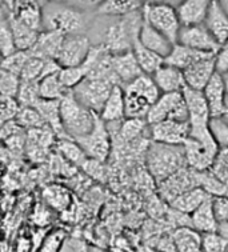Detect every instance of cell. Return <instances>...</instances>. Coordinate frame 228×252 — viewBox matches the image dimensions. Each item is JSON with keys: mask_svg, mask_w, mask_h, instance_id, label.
<instances>
[{"mask_svg": "<svg viewBox=\"0 0 228 252\" xmlns=\"http://www.w3.org/2000/svg\"><path fill=\"white\" fill-rule=\"evenodd\" d=\"M151 78L155 82L160 94L182 92L183 88L186 87L183 71L175 68L172 65L165 64V63L160 65Z\"/></svg>", "mask_w": 228, "mask_h": 252, "instance_id": "21", "label": "cell"}, {"mask_svg": "<svg viewBox=\"0 0 228 252\" xmlns=\"http://www.w3.org/2000/svg\"><path fill=\"white\" fill-rule=\"evenodd\" d=\"M208 128L218 147L222 150H228V123L222 118H211Z\"/></svg>", "mask_w": 228, "mask_h": 252, "instance_id": "40", "label": "cell"}, {"mask_svg": "<svg viewBox=\"0 0 228 252\" xmlns=\"http://www.w3.org/2000/svg\"><path fill=\"white\" fill-rule=\"evenodd\" d=\"M211 56L215 55L192 50V48H188V47L176 43V44H173L172 50H171L168 56L164 59V63L168 65H172V67L180 69V71H184L188 67L196 64L197 62L207 59V58H211Z\"/></svg>", "mask_w": 228, "mask_h": 252, "instance_id": "27", "label": "cell"}, {"mask_svg": "<svg viewBox=\"0 0 228 252\" xmlns=\"http://www.w3.org/2000/svg\"><path fill=\"white\" fill-rule=\"evenodd\" d=\"M99 1H88L82 7L73 1H44L41 31H55L64 36L86 35L95 18Z\"/></svg>", "mask_w": 228, "mask_h": 252, "instance_id": "1", "label": "cell"}, {"mask_svg": "<svg viewBox=\"0 0 228 252\" xmlns=\"http://www.w3.org/2000/svg\"><path fill=\"white\" fill-rule=\"evenodd\" d=\"M7 8V18H15L20 23L27 26L36 32H41L43 26V4L36 0L23 1H4Z\"/></svg>", "mask_w": 228, "mask_h": 252, "instance_id": "13", "label": "cell"}, {"mask_svg": "<svg viewBox=\"0 0 228 252\" xmlns=\"http://www.w3.org/2000/svg\"><path fill=\"white\" fill-rule=\"evenodd\" d=\"M142 9L119 18L103 31L99 44L104 47L105 51L110 52L111 55H118L132 50L133 41L139 36L143 23Z\"/></svg>", "mask_w": 228, "mask_h": 252, "instance_id": "3", "label": "cell"}, {"mask_svg": "<svg viewBox=\"0 0 228 252\" xmlns=\"http://www.w3.org/2000/svg\"><path fill=\"white\" fill-rule=\"evenodd\" d=\"M7 19V8H5L4 1H0V22Z\"/></svg>", "mask_w": 228, "mask_h": 252, "instance_id": "50", "label": "cell"}, {"mask_svg": "<svg viewBox=\"0 0 228 252\" xmlns=\"http://www.w3.org/2000/svg\"><path fill=\"white\" fill-rule=\"evenodd\" d=\"M64 240H65V232L63 229H56L52 231L41 240V244L37 252H60L63 247Z\"/></svg>", "mask_w": 228, "mask_h": 252, "instance_id": "43", "label": "cell"}, {"mask_svg": "<svg viewBox=\"0 0 228 252\" xmlns=\"http://www.w3.org/2000/svg\"><path fill=\"white\" fill-rule=\"evenodd\" d=\"M8 20L9 27H11V32L14 36L15 47L18 51H30L33 47V44L36 43L39 33L36 31H33L27 26H24L23 23H20L19 20L15 18H7Z\"/></svg>", "mask_w": 228, "mask_h": 252, "instance_id": "32", "label": "cell"}, {"mask_svg": "<svg viewBox=\"0 0 228 252\" xmlns=\"http://www.w3.org/2000/svg\"><path fill=\"white\" fill-rule=\"evenodd\" d=\"M75 142L82 147V150L88 159L96 161H105L111 151V138L107 124L100 119V116L95 114L94 127L91 132L82 138L75 139Z\"/></svg>", "mask_w": 228, "mask_h": 252, "instance_id": "10", "label": "cell"}, {"mask_svg": "<svg viewBox=\"0 0 228 252\" xmlns=\"http://www.w3.org/2000/svg\"><path fill=\"white\" fill-rule=\"evenodd\" d=\"M143 1L137 0H105L99 1L95 9V16H116L123 18L143 8Z\"/></svg>", "mask_w": 228, "mask_h": 252, "instance_id": "29", "label": "cell"}, {"mask_svg": "<svg viewBox=\"0 0 228 252\" xmlns=\"http://www.w3.org/2000/svg\"><path fill=\"white\" fill-rule=\"evenodd\" d=\"M44 197L51 206L58 210H63L68 206L69 196L65 189L60 187H50L44 191Z\"/></svg>", "mask_w": 228, "mask_h": 252, "instance_id": "45", "label": "cell"}, {"mask_svg": "<svg viewBox=\"0 0 228 252\" xmlns=\"http://www.w3.org/2000/svg\"><path fill=\"white\" fill-rule=\"evenodd\" d=\"M18 104L20 107H33L36 101L40 99L39 96V90H37V83L22 82L19 83L18 92L15 96Z\"/></svg>", "mask_w": 228, "mask_h": 252, "instance_id": "37", "label": "cell"}, {"mask_svg": "<svg viewBox=\"0 0 228 252\" xmlns=\"http://www.w3.org/2000/svg\"><path fill=\"white\" fill-rule=\"evenodd\" d=\"M16 47H15L14 36L11 32V27H9L8 20H1L0 22V58L1 60L4 58H8L16 52ZM0 60V62H1Z\"/></svg>", "mask_w": 228, "mask_h": 252, "instance_id": "39", "label": "cell"}, {"mask_svg": "<svg viewBox=\"0 0 228 252\" xmlns=\"http://www.w3.org/2000/svg\"><path fill=\"white\" fill-rule=\"evenodd\" d=\"M111 64H112V71H114L115 76L122 87L127 86L135 79L139 78L140 75H143L142 69L133 56L132 50L111 56Z\"/></svg>", "mask_w": 228, "mask_h": 252, "instance_id": "17", "label": "cell"}, {"mask_svg": "<svg viewBox=\"0 0 228 252\" xmlns=\"http://www.w3.org/2000/svg\"><path fill=\"white\" fill-rule=\"evenodd\" d=\"M148 126L144 119H127L120 127V136L126 142H131L144 132V129Z\"/></svg>", "mask_w": 228, "mask_h": 252, "instance_id": "42", "label": "cell"}, {"mask_svg": "<svg viewBox=\"0 0 228 252\" xmlns=\"http://www.w3.org/2000/svg\"><path fill=\"white\" fill-rule=\"evenodd\" d=\"M64 40V35L55 31H41L36 43L28 51L32 56L47 60H56L60 47Z\"/></svg>", "mask_w": 228, "mask_h": 252, "instance_id": "25", "label": "cell"}, {"mask_svg": "<svg viewBox=\"0 0 228 252\" xmlns=\"http://www.w3.org/2000/svg\"><path fill=\"white\" fill-rule=\"evenodd\" d=\"M142 11L143 16L156 31L164 35L172 44H176L182 26L173 5L169 3H144Z\"/></svg>", "mask_w": 228, "mask_h": 252, "instance_id": "7", "label": "cell"}, {"mask_svg": "<svg viewBox=\"0 0 228 252\" xmlns=\"http://www.w3.org/2000/svg\"><path fill=\"white\" fill-rule=\"evenodd\" d=\"M152 142L165 146H183L190 135L188 122L164 120L148 126Z\"/></svg>", "mask_w": 228, "mask_h": 252, "instance_id": "12", "label": "cell"}, {"mask_svg": "<svg viewBox=\"0 0 228 252\" xmlns=\"http://www.w3.org/2000/svg\"><path fill=\"white\" fill-rule=\"evenodd\" d=\"M215 68L216 72L224 75L228 72V43L220 47V50L215 55Z\"/></svg>", "mask_w": 228, "mask_h": 252, "instance_id": "48", "label": "cell"}, {"mask_svg": "<svg viewBox=\"0 0 228 252\" xmlns=\"http://www.w3.org/2000/svg\"><path fill=\"white\" fill-rule=\"evenodd\" d=\"M164 120L175 122H188V112L182 92L173 94H162L159 99L151 107L147 115L146 122L148 126L160 123Z\"/></svg>", "mask_w": 228, "mask_h": 252, "instance_id": "9", "label": "cell"}, {"mask_svg": "<svg viewBox=\"0 0 228 252\" xmlns=\"http://www.w3.org/2000/svg\"><path fill=\"white\" fill-rule=\"evenodd\" d=\"M132 54L136 59L137 64L140 67L143 73H146L148 76H152L155 71L159 68L160 65L164 63V59L160 58L159 55L154 54L152 51L147 50L146 47H143L139 40H135L132 44Z\"/></svg>", "mask_w": 228, "mask_h": 252, "instance_id": "33", "label": "cell"}, {"mask_svg": "<svg viewBox=\"0 0 228 252\" xmlns=\"http://www.w3.org/2000/svg\"><path fill=\"white\" fill-rule=\"evenodd\" d=\"M212 208L218 224H228V196H212Z\"/></svg>", "mask_w": 228, "mask_h": 252, "instance_id": "47", "label": "cell"}, {"mask_svg": "<svg viewBox=\"0 0 228 252\" xmlns=\"http://www.w3.org/2000/svg\"><path fill=\"white\" fill-rule=\"evenodd\" d=\"M186 163L190 170L205 172L214 165L219 156L220 148L207 127H190V135L183 144Z\"/></svg>", "mask_w": 228, "mask_h": 252, "instance_id": "2", "label": "cell"}, {"mask_svg": "<svg viewBox=\"0 0 228 252\" xmlns=\"http://www.w3.org/2000/svg\"><path fill=\"white\" fill-rule=\"evenodd\" d=\"M222 76H223L224 86H226V91H227V94H228V72H226L224 75H222Z\"/></svg>", "mask_w": 228, "mask_h": 252, "instance_id": "51", "label": "cell"}, {"mask_svg": "<svg viewBox=\"0 0 228 252\" xmlns=\"http://www.w3.org/2000/svg\"><path fill=\"white\" fill-rule=\"evenodd\" d=\"M33 108L40 114L41 119L44 120V123L48 128L52 131L59 140L63 139H69L67 133L64 131L62 119H60V100H44L39 99Z\"/></svg>", "mask_w": 228, "mask_h": 252, "instance_id": "23", "label": "cell"}, {"mask_svg": "<svg viewBox=\"0 0 228 252\" xmlns=\"http://www.w3.org/2000/svg\"><path fill=\"white\" fill-rule=\"evenodd\" d=\"M3 124H4V122H3V120H1V118H0V128H1V126H3Z\"/></svg>", "mask_w": 228, "mask_h": 252, "instance_id": "52", "label": "cell"}, {"mask_svg": "<svg viewBox=\"0 0 228 252\" xmlns=\"http://www.w3.org/2000/svg\"><path fill=\"white\" fill-rule=\"evenodd\" d=\"M111 252H123V251H120V250H118V251H116V250H114V251H111Z\"/></svg>", "mask_w": 228, "mask_h": 252, "instance_id": "53", "label": "cell"}, {"mask_svg": "<svg viewBox=\"0 0 228 252\" xmlns=\"http://www.w3.org/2000/svg\"><path fill=\"white\" fill-rule=\"evenodd\" d=\"M124 91V111L127 119H144L162 95L151 76L143 73L127 86Z\"/></svg>", "mask_w": 228, "mask_h": 252, "instance_id": "4", "label": "cell"}, {"mask_svg": "<svg viewBox=\"0 0 228 252\" xmlns=\"http://www.w3.org/2000/svg\"><path fill=\"white\" fill-rule=\"evenodd\" d=\"M190 225L200 235L218 232V221L212 208V196H208L190 216Z\"/></svg>", "mask_w": 228, "mask_h": 252, "instance_id": "24", "label": "cell"}, {"mask_svg": "<svg viewBox=\"0 0 228 252\" xmlns=\"http://www.w3.org/2000/svg\"><path fill=\"white\" fill-rule=\"evenodd\" d=\"M0 60H1V58H0Z\"/></svg>", "mask_w": 228, "mask_h": 252, "instance_id": "54", "label": "cell"}, {"mask_svg": "<svg viewBox=\"0 0 228 252\" xmlns=\"http://www.w3.org/2000/svg\"><path fill=\"white\" fill-rule=\"evenodd\" d=\"M203 95H204L208 108H210L211 118H220V115L223 112L224 101L227 97L223 76L220 73L216 72L211 78L208 84L203 90Z\"/></svg>", "mask_w": 228, "mask_h": 252, "instance_id": "26", "label": "cell"}, {"mask_svg": "<svg viewBox=\"0 0 228 252\" xmlns=\"http://www.w3.org/2000/svg\"><path fill=\"white\" fill-rule=\"evenodd\" d=\"M60 119L67 136L75 140L91 132L95 112L83 107L73 97L72 92H69L67 96L60 100Z\"/></svg>", "mask_w": 228, "mask_h": 252, "instance_id": "6", "label": "cell"}, {"mask_svg": "<svg viewBox=\"0 0 228 252\" xmlns=\"http://www.w3.org/2000/svg\"><path fill=\"white\" fill-rule=\"evenodd\" d=\"M186 155L183 146H165L151 143L147 151V167L152 178L162 183L178 171L186 168Z\"/></svg>", "mask_w": 228, "mask_h": 252, "instance_id": "5", "label": "cell"}, {"mask_svg": "<svg viewBox=\"0 0 228 252\" xmlns=\"http://www.w3.org/2000/svg\"><path fill=\"white\" fill-rule=\"evenodd\" d=\"M87 73L83 69L82 65L79 67H72V68H60L59 79L64 87L72 91L73 88L78 86L79 83H82L86 79Z\"/></svg>", "mask_w": 228, "mask_h": 252, "instance_id": "41", "label": "cell"}, {"mask_svg": "<svg viewBox=\"0 0 228 252\" xmlns=\"http://www.w3.org/2000/svg\"><path fill=\"white\" fill-rule=\"evenodd\" d=\"M160 186H162V192L164 197H167V200L171 202L180 193L186 192L194 187H197V172L183 168L176 174H173L172 176H169L168 179L162 182Z\"/></svg>", "mask_w": 228, "mask_h": 252, "instance_id": "18", "label": "cell"}, {"mask_svg": "<svg viewBox=\"0 0 228 252\" xmlns=\"http://www.w3.org/2000/svg\"><path fill=\"white\" fill-rule=\"evenodd\" d=\"M210 196L205 192L204 189L200 187H194L188 189L186 192L180 193L173 200L169 202V204L176 210V212L183 214V215H191L192 212L196 210L197 207L200 206L201 203L204 202L207 197Z\"/></svg>", "mask_w": 228, "mask_h": 252, "instance_id": "30", "label": "cell"}, {"mask_svg": "<svg viewBox=\"0 0 228 252\" xmlns=\"http://www.w3.org/2000/svg\"><path fill=\"white\" fill-rule=\"evenodd\" d=\"M137 40L143 47H146L147 50L152 51L154 54L159 55L163 59L168 56L173 46L164 35H162L159 31H156L155 28L147 22L144 16H143V23L140 31H139Z\"/></svg>", "mask_w": 228, "mask_h": 252, "instance_id": "19", "label": "cell"}, {"mask_svg": "<svg viewBox=\"0 0 228 252\" xmlns=\"http://www.w3.org/2000/svg\"><path fill=\"white\" fill-rule=\"evenodd\" d=\"M204 27L212 35L219 46L228 43V12L222 1L212 0L204 20Z\"/></svg>", "mask_w": 228, "mask_h": 252, "instance_id": "16", "label": "cell"}, {"mask_svg": "<svg viewBox=\"0 0 228 252\" xmlns=\"http://www.w3.org/2000/svg\"><path fill=\"white\" fill-rule=\"evenodd\" d=\"M114 86L118 84H114L108 80L86 78L71 92L83 107L99 115Z\"/></svg>", "mask_w": 228, "mask_h": 252, "instance_id": "8", "label": "cell"}, {"mask_svg": "<svg viewBox=\"0 0 228 252\" xmlns=\"http://www.w3.org/2000/svg\"><path fill=\"white\" fill-rule=\"evenodd\" d=\"M220 118L228 123V94H227V97H226V101H224V107H223V112L220 115Z\"/></svg>", "mask_w": 228, "mask_h": 252, "instance_id": "49", "label": "cell"}, {"mask_svg": "<svg viewBox=\"0 0 228 252\" xmlns=\"http://www.w3.org/2000/svg\"><path fill=\"white\" fill-rule=\"evenodd\" d=\"M172 239L176 252H203L201 235L191 227L176 228Z\"/></svg>", "mask_w": 228, "mask_h": 252, "instance_id": "31", "label": "cell"}, {"mask_svg": "<svg viewBox=\"0 0 228 252\" xmlns=\"http://www.w3.org/2000/svg\"><path fill=\"white\" fill-rule=\"evenodd\" d=\"M39 96L44 100H62L68 95L69 90L64 87L59 79V72L52 73L37 83Z\"/></svg>", "mask_w": 228, "mask_h": 252, "instance_id": "34", "label": "cell"}, {"mask_svg": "<svg viewBox=\"0 0 228 252\" xmlns=\"http://www.w3.org/2000/svg\"><path fill=\"white\" fill-rule=\"evenodd\" d=\"M30 58H31V54L28 51H16L15 54L9 55L8 58H4L0 62V68L19 78Z\"/></svg>", "mask_w": 228, "mask_h": 252, "instance_id": "38", "label": "cell"}, {"mask_svg": "<svg viewBox=\"0 0 228 252\" xmlns=\"http://www.w3.org/2000/svg\"><path fill=\"white\" fill-rule=\"evenodd\" d=\"M203 252H228V242L219 234L201 235Z\"/></svg>", "mask_w": 228, "mask_h": 252, "instance_id": "44", "label": "cell"}, {"mask_svg": "<svg viewBox=\"0 0 228 252\" xmlns=\"http://www.w3.org/2000/svg\"><path fill=\"white\" fill-rule=\"evenodd\" d=\"M91 46V40L88 39L87 35L64 36L59 55H58L55 62L59 64L60 68L79 67L84 63Z\"/></svg>", "mask_w": 228, "mask_h": 252, "instance_id": "11", "label": "cell"}, {"mask_svg": "<svg viewBox=\"0 0 228 252\" xmlns=\"http://www.w3.org/2000/svg\"><path fill=\"white\" fill-rule=\"evenodd\" d=\"M99 116L105 124L118 123V122H122L126 118L124 91L122 86H114L112 87Z\"/></svg>", "mask_w": 228, "mask_h": 252, "instance_id": "28", "label": "cell"}, {"mask_svg": "<svg viewBox=\"0 0 228 252\" xmlns=\"http://www.w3.org/2000/svg\"><path fill=\"white\" fill-rule=\"evenodd\" d=\"M176 43L188 47V48H192V50L211 54V55H216V52L220 50L219 43L215 40L212 35L208 32V30L204 27V24L182 27L179 31Z\"/></svg>", "mask_w": 228, "mask_h": 252, "instance_id": "14", "label": "cell"}, {"mask_svg": "<svg viewBox=\"0 0 228 252\" xmlns=\"http://www.w3.org/2000/svg\"><path fill=\"white\" fill-rule=\"evenodd\" d=\"M58 151L73 165L83 167L88 160V158L82 150V147L72 139H63L58 143Z\"/></svg>", "mask_w": 228, "mask_h": 252, "instance_id": "35", "label": "cell"}, {"mask_svg": "<svg viewBox=\"0 0 228 252\" xmlns=\"http://www.w3.org/2000/svg\"><path fill=\"white\" fill-rule=\"evenodd\" d=\"M15 123L18 124L19 127L30 128L31 131L32 129L48 128L44 120L41 119L40 114L33 107H20V110L15 118Z\"/></svg>", "mask_w": 228, "mask_h": 252, "instance_id": "36", "label": "cell"}, {"mask_svg": "<svg viewBox=\"0 0 228 252\" xmlns=\"http://www.w3.org/2000/svg\"><path fill=\"white\" fill-rule=\"evenodd\" d=\"M215 73H216L215 56H211V58L200 60L196 64L184 69L183 76H184V82H186L187 87L192 88V90H197V91H203Z\"/></svg>", "mask_w": 228, "mask_h": 252, "instance_id": "20", "label": "cell"}, {"mask_svg": "<svg viewBox=\"0 0 228 252\" xmlns=\"http://www.w3.org/2000/svg\"><path fill=\"white\" fill-rule=\"evenodd\" d=\"M20 106L15 97L0 96V118L3 122H9L16 118Z\"/></svg>", "mask_w": 228, "mask_h": 252, "instance_id": "46", "label": "cell"}, {"mask_svg": "<svg viewBox=\"0 0 228 252\" xmlns=\"http://www.w3.org/2000/svg\"><path fill=\"white\" fill-rule=\"evenodd\" d=\"M210 0H186L176 8L182 27H191L203 24L210 8Z\"/></svg>", "mask_w": 228, "mask_h": 252, "instance_id": "22", "label": "cell"}, {"mask_svg": "<svg viewBox=\"0 0 228 252\" xmlns=\"http://www.w3.org/2000/svg\"><path fill=\"white\" fill-rule=\"evenodd\" d=\"M183 99L188 112L190 127H207L210 123L211 114L203 91L186 87L182 90Z\"/></svg>", "mask_w": 228, "mask_h": 252, "instance_id": "15", "label": "cell"}]
</instances>
